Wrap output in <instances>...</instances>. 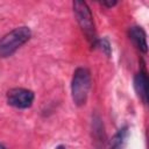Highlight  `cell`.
<instances>
[{"label": "cell", "mask_w": 149, "mask_h": 149, "mask_svg": "<svg viewBox=\"0 0 149 149\" xmlns=\"http://www.w3.org/2000/svg\"><path fill=\"white\" fill-rule=\"evenodd\" d=\"M102 5L104 6H107V7H112V6H114V5H116V2L115 1H112V2H102Z\"/></svg>", "instance_id": "9"}, {"label": "cell", "mask_w": 149, "mask_h": 149, "mask_svg": "<svg viewBox=\"0 0 149 149\" xmlns=\"http://www.w3.org/2000/svg\"><path fill=\"white\" fill-rule=\"evenodd\" d=\"M0 149H6V147H5L3 144H1V143H0Z\"/></svg>", "instance_id": "11"}, {"label": "cell", "mask_w": 149, "mask_h": 149, "mask_svg": "<svg viewBox=\"0 0 149 149\" xmlns=\"http://www.w3.org/2000/svg\"><path fill=\"white\" fill-rule=\"evenodd\" d=\"M90 87H91L90 71L85 68H78L73 72V77L71 81L72 100L77 106H83L86 102Z\"/></svg>", "instance_id": "2"}, {"label": "cell", "mask_w": 149, "mask_h": 149, "mask_svg": "<svg viewBox=\"0 0 149 149\" xmlns=\"http://www.w3.org/2000/svg\"><path fill=\"white\" fill-rule=\"evenodd\" d=\"M73 12H74L77 21H78L83 33L85 34L87 41L92 45H95L98 40H97V35H95L92 13H91L87 3L84 1H74L73 2Z\"/></svg>", "instance_id": "3"}, {"label": "cell", "mask_w": 149, "mask_h": 149, "mask_svg": "<svg viewBox=\"0 0 149 149\" xmlns=\"http://www.w3.org/2000/svg\"><path fill=\"white\" fill-rule=\"evenodd\" d=\"M56 149H65V147H64V146H58Z\"/></svg>", "instance_id": "10"}, {"label": "cell", "mask_w": 149, "mask_h": 149, "mask_svg": "<svg viewBox=\"0 0 149 149\" xmlns=\"http://www.w3.org/2000/svg\"><path fill=\"white\" fill-rule=\"evenodd\" d=\"M95 45L101 47V50H102V51H105L107 56H109V55H111V47H109V42H108L106 38H102V40L97 41V44H95Z\"/></svg>", "instance_id": "8"}, {"label": "cell", "mask_w": 149, "mask_h": 149, "mask_svg": "<svg viewBox=\"0 0 149 149\" xmlns=\"http://www.w3.org/2000/svg\"><path fill=\"white\" fill-rule=\"evenodd\" d=\"M34 92L22 87H15L7 92V102L16 108H28L34 101Z\"/></svg>", "instance_id": "4"}, {"label": "cell", "mask_w": 149, "mask_h": 149, "mask_svg": "<svg viewBox=\"0 0 149 149\" xmlns=\"http://www.w3.org/2000/svg\"><path fill=\"white\" fill-rule=\"evenodd\" d=\"M128 134L129 133H128L127 126H123L122 128H120L112 137V140L109 142V149H122L126 144Z\"/></svg>", "instance_id": "7"}, {"label": "cell", "mask_w": 149, "mask_h": 149, "mask_svg": "<svg viewBox=\"0 0 149 149\" xmlns=\"http://www.w3.org/2000/svg\"><path fill=\"white\" fill-rule=\"evenodd\" d=\"M134 87L139 95V98L143 101V104L148 102V77L146 72L140 71L134 77Z\"/></svg>", "instance_id": "5"}, {"label": "cell", "mask_w": 149, "mask_h": 149, "mask_svg": "<svg viewBox=\"0 0 149 149\" xmlns=\"http://www.w3.org/2000/svg\"><path fill=\"white\" fill-rule=\"evenodd\" d=\"M129 38L134 42V44L137 47V49L142 52H147L148 51V44H147V35L146 31L139 27V26H134L129 29L128 31Z\"/></svg>", "instance_id": "6"}, {"label": "cell", "mask_w": 149, "mask_h": 149, "mask_svg": "<svg viewBox=\"0 0 149 149\" xmlns=\"http://www.w3.org/2000/svg\"><path fill=\"white\" fill-rule=\"evenodd\" d=\"M31 31L28 27H17L0 38V57L12 56L20 47L29 41Z\"/></svg>", "instance_id": "1"}]
</instances>
